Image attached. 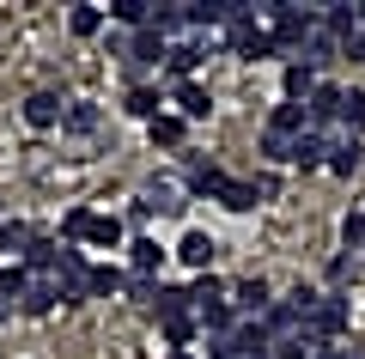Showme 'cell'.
Here are the masks:
<instances>
[{"label":"cell","instance_id":"60d3db41","mask_svg":"<svg viewBox=\"0 0 365 359\" xmlns=\"http://www.w3.org/2000/svg\"><path fill=\"white\" fill-rule=\"evenodd\" d=\"M359 25H365V0H359Z\"/></svg>","mask_w":365,"mask_h":359},{"label":"cell","instance_id":"e0dca14e","mask_svg":"<svg viewBox=\"0 0 365 359\" xmlns=\"http://www.w3.org/2000/svg\"><path fill=\"white\" fill-rule=\"evenodd\" d=\"M232 298H237V310H250V317H262V310H268V286H262V280H244Z\"/></svg>","mask_w":365,"mask_h":359},{"label":"cell","instance_id":"b9f144b4","mask_svg":"<svg viewBox=\"0 0 365 359\" xmlns=\"http://www.w3.org/2000/svg\"><path fill=\"white\" fill-rule=\"evenodd\" d=\"M170 359H195V353H170Z\"/></svg>","mask_w":365,"mask_h":359},{"label":"cell","instance_id":"d6986e66","mask_svg":"<svg viewBox=\"0 0 365 359\" xmlns=\"http://www.w3.org/2000/svg\"><path fill=\"white\" fill-rule=\"evenodd\" d=\"M110 13H116L122 25H134V31H146V25H153V6H146V0H116Z\"/></svg>","mask_w":365,"mask_h":359},{"label":"cell","instance_id":"277c9868","mask_svg":"<svg viewBox=\"0 0 365 359\" xmlns=\"http://www.w3.org/2000/svg\"><path fill=\"white\" fill-rule=\"evenodd\" d=\"M292 165H299V171H317V165H329V141H323V134H299V141H292Z\"/></svg>","mask_w":365,"mask_h":359},{"label":"cell","instance_id":"836d02e7","mask_svg":"<svg viewBox=\"0 0 365 359\" xmlns=\"http://www.w3.org/2000/svg\"><path fill=\"white\" fill-rule=\"evenodd\" d=\"M195 323H201V317H177V323H165V341H170V347H182L189 335H195Z\"/></svg>","mask_w":365,"mask_h":359},{"label":"cell","instance_id":"7c38bea8","mask_svg":"<svg viewBox=\"0 0 365 359\" xmlns=\"http://www.w3.org/2000/svg\"><path fill=\"white\" fill-rule=\"evenodd\" d=\"M341 98H347V91L317 86V91H311V122H335V116H341Z\"/></svg>","mask_w":365,"mask_h":359},{"label":"cell","instance_id":"5b68a950","mask_svg":"<svg viewBox=\"0 0 365 359\" xmlns=\"http://www.w3.org/2000/svg\"><path fill=\"white\" fill-rule=\"evenodd\" d=\"M55 298H67V293H61L55 280H31L19 305H25V317H49V310H55Z\"/></svg>","mask_w":365,"mask_h":359},{"label":"cell","instance_id":"2e32d148","mask_svg":"<svg viewBox=\"0 0 365 359\" xmlns=\"http://www.w3.org/2000/svg\"><path fill=\"white\" fill-rule=\"evenodd\" d=\"M146 128H153V146H182V128H189V122H182V116H158Z\"/></svg>","mask_w":365,"mask_h":359},{"label":"cell","instance_id":"1f68e13d","mask_svg":"<svg viewBox=\"0 0 365 359\" xmlns=\"http://www.w3.org/2000/svg\"><path fill=\"white\" fill-rule=\"evenodd\" d=\"M341 122H347V128H365V91H347V98H341Z\"/></svg>","mask_w":365,"mask_h":359},{"label":"cell","instance_id":"e575fe53","mask_svg":"<svg viewBox=\"0 0 365 359\" xmlns=\"http://www.w3.org/2000/svg\"><path fill=\"white\" fill-rule=\"evenodd\" d=\"M116 286H122L116 268H91V293H116Z\"/></svg>","mask_w":365,"mask_h":359},{"label":"cell","instance_id":"8fae6325","mask_svg":"<svg viewBox=\"0 0 365 359\" xmlns=\"http://www.w3.org/2000/svg\"><path fill=\"white\" fill-rule=\"evenodd\" d=\"M189 189H195V195H220V201H225V189H232V177H225L220 165H195V177H189Z\"/></svg>","mask_w":365,"mask_h":359},{"label":"cell","instance_id":"8992f818","mask_svg":"<svg viewBox=\"0 0 365 359\" xmlns=\"http://www.w3.org/2000/svg\"><path fill=\"white\" fill-rule=\"evenodd\" d=\"M207 110H213L207 86H195V79H189V86H177V116H182V122H201Z\"/></svg>","mask_w":365,"mask_h":359},{"label":"cell","instance_id":"ba28073f","mask_svg":"<svg viewBox=\"0 0 365 359\" xmlns=\"http://www.w3.org/2000/svg\"><path fill=\"white\" fill-rule=\"evenodd\" d=\"M31 244H37V238H31V226H19V219H0V256H6V262H19Z\"/></svg>","mask_w":365,"mask_h":359},{"label":"cell","instance_id":"484cf974","mask_svg":"<svg viewBox=\"0 0 365 359\" xmlns=\"http://www.w3.org/2000/svg\"><path fill=\"white\" fill-rule=\"evenodd\" d=\"M128 116H140V122H158V116H165V110H158V91H128Z\"/></svg>","mask_w":365,"mask_h":359},{"label":"cell","instance_id":"4316f807","mask_svg":"<svg viewBox=\"0 0 365 359\" xmlns=\"http://www.w3.org/2000/svg\"><path fill=\"white\" fill-rule=\"evenodd\" d=\"M153 207H158V213H177V189H170V183H153V189H146V213H153Z\"/></svg>","mask_w":365,"mask_h":359},{"label":"cell","instance_id":"4dcf8cb0","mask_svg":"<svg viewBox=\"0 0 365 359\" xmlns=\"http://www.w3.org/2000/svg\"><path fill=\"white\" fill-rule=\"evenodd\" d=\"M262 153H268L274 165H292V141H287V134H274V128L262 134Z\"/></svg>","mask_w":365,"mask_h":359},{"label":"cell","instance_id":"74e56055","mask_svg":"<svg viewBox=\"0 0 365 359\" xmlns=\"http://www.w3.org/2000/svg\"><path fill=\"white\" fill-rule=\"evenodd\" d=\"M317 359H347V353H341V347H329V341H323V347H317Z\"/></svg>","mask_w":365,"mask_h":359},{"label":"cell","instance_id":"30bf717a","mask_svg":"<svg viewBox=\"0 0 365 359\" xmlns=\"http://www.w3.org/2000/svg\"><path fill=\"white\" fill-rule=\"evenodd\" d=\"M323 31H329L335 43H347L353 31H365V25H359V6H329V13H323Z\"/></svg>","mask_w":365,"mask_h":359},{"label":"cell","instance_id":"83f0119b","mask_svg":"<svg viewBox=\"0 0 365 359\" xmlns=\"http://www.w3.org/2000/svg\"><path fill=\"white\" fill-rule=\"evenodd\" d=\"M25 262H31V268H61V250H55L49 238H37V244L25 250Z\"/></svg>","mask_w":365,"mask_h":359},{"label":"cell","instance_id":"d4e9b609","mask_svg":"<svg viewBox=\"0 0 365 359\" xmlns=\"http://www.w3.org/2000/svg\"><path fill=\"white\" fill-rule=\"evenodd\" d=\"M128 55H134V61H158V55H170V49H165V37H158V31L146 25L140 37H134V49H128Z\"/></svg>","mask_w":365,"mask_h":359},{"label":"cell","instance_id":"9a60e30c","mask_svg":"<svg viewBox=\"0 0 365 359\" xmlns=\"http://www.w3.org/2000/svg\"><path fill=\"white\" fill-rule=\"evenodd\" d=\"M61 128H67V134H91V128H98V103H67Z\"/></svg>","mask_w":365,"mask_h":359},{"label":"cell","instance_id":"ffe728a7","mask_svg":"<svg viewBox=\"0 0 365 359\" xmlns=\"http://www.w3.org/2000/svg\"><path fill=\"white\" fill-rule=\"evenodd\" d=\"M67 25H73V37H98V31H104V6H73Z\"/></svg>","mask_w":365,"mask_h":359},{"label":"cell","instance_id":"ac0fdd59","mask_svg":"<svg viewBox=\"0 0 365 359\" xmlns=\"http://www.w3.org/2000/svg\"><path fill=\"white\" fill-rule=\"evenodd\" d=\"M311 91H317V74H311L304 61H292V67H287V98L299 103V98H311Z\"/></svg>","mask_w":365,"mask_h":359},{"label":"cell","instance_id":"44dd1931","mask_svg":"<svg viewBox=\"0 0 365 359\" xmlns=\"http://www.w3.org/2000/svg\"><path fill=\"white\" fill-rule=\"evenodd\" d=\"M195 61H201V49H195V43H182V49H170V55H165V67H170V74L182 79V86H189V74H195Z\"/></svg>","mask_w":365,"mask_h":359},{"label":"cell","instance_id":"cb8c5ba5","mask_svg":"<svg viewBox=\"0 0 365 359\" xmlns=\"http://www.w3.org/2000/svg\"><path fill=\"white\" fill-rule=\"evenodd\" d=\"M329 171H335V177H353V171H359V141H341L335 153H329Z\"/></svg>","mask_w":365,"mask_h":359},{"label":"cell","instance_id":"d590c367","mask_svg":"<svg viewBox=\"0 0 365 359\" xmlns=\"http://www.w3.org/2000/svg\"><path fill=\"white\" fill-rule=\"evenodd\" d=\"M86 231H91V213H86V207H73V213H67V238H86Z\"/></svg>","mask_w":365,"mask_h":359},{"label":"cell","instance_id":"6da1fadb","mask_svg":"<svg viewBox=\"0 0 365 359\" xmlns=\"http://www.w3.org/2000/svg\"><path fill=\"white\" fill-rule=\"evenodd\" d=\"M347 329V298H317V310H311V335H341Z\"/></svg>","mask_w":365,"mask_h":359},{"label":"cell","instance_id":"603a6c76","mask_svg":"<svg viewBox=\"0 0 365 359\" xmlns=\"http://www.w3.org/2000/svg\"><path fill=\"white\" fill-rule=\"evenodd\" d=\"M335 49H341V43L329 37V31H317V37L304 43V67H323V61H335Z\"/></svg>","mask_w":365,"mask_h":359},{"label":"cell","instance_id":"8d00e7d4","mask_svg":"<svg viewBox=\"0 0 365 359\" xmlns=\"http://www.w3.org/2000/svg\"><path fill=\"white\" fill-rule=\"evenodd\" d=\"M341 55H347V61H365V31H353V37L341 43Z\"/></svg>","mask_w":365,"mask_h":359},{"label":"cell","instance_id":"f546056e","mask_svg":"<svg viewBox=\"0 0 365 359\" xmlns=\"http://www.w3.org/2000/svg\"><path fill=\"white\" fill-rule=\"evenodd\" d=\"M189 298H195L201 310H207V305H225V286L213 280V274H201V280H195V293H189Z\"/></svg>","mask_w":365,"mask_h":359},{"label":"cell","instance_id":"5bb4252c","mask_svg":"<svg viewBox=\"0 0 365 359\" xmlns=\"http://www.w3.org/2000/svg\"><path fill=\"white\" fill-rule=\"evenodd\" d=\"M86 238H91L98 250H116V244H122V219H116V213H110V219L91 213V231H86Z\"/></svg>","mask_w":365,"mask_h":359},{"label":"cell","instance_id":"52a82bcc","mask_svg":"<svg viewBox=\"0 0 365 359\" xmlns=\"http://www.w3.org/2000/svg\"><path fill=\"white\" fill-rule=\"evenodd\" d=\"M317 347H323V335H311V323H304L299 335L274 341V359H317Z\"/></svg>","mask_w":365,"mask_h":359},{"label":"cell","instance_id":"9c48e42d","mask_svg":"<svg viewBox=\"0 0 365 359\" xmlns=\"http://www.w3.org/2000/svg\"><path fill=\"white\" fill-rule=\"evenodd\" d=\"M177 256L189 262V268H201V274H207V268H213V238H207V231H189V238L177 244Z\"/></svg>","mask_w":365,"mask_h":359},{"label":"cell","instance_id":"f35d334b","mask_svg":"<svg viewBox=\"0 0 365 359\" xmlns=\"http://www.w3.org/2000/svg\"><path fill=\"white\" fill-rule=\"evenodd\" d=\"M6 317H13V305H6V293H0V323H6Z\"/></svg>","mask_w":365,"mask_h":359},{"label":"cell","instance_id":"7402d4cb","mask_svg":"<svg viewBox=\"0 0 365 359\" xmlns=\"http://www.w3.org/2000/svg\"><path fill=\"white\" fill-rule=\"evenodd\" d=\"M128 250H134V274H146V280H153V268H158V256H165V250H158L153 238H134Z\"/></svg>","mask_w":365,"mask_h":359},{"label":"cell","instance_id":"4fadbf2b","mask_svg":"<svg viewBox=\"0 0 365 359\" xmlns=\"http://www.w3.org/2000/svg\"><path fill=\"white\" fill-rule=\"evenodd\" d=\"M158 317L165 323H177V317H189V293H182V286H158Z\"/></svg>","mask_w":365,"mask_h":359},{"label":"cell","instance_id":"f1b7e54d","mask_svg":"<svg viewBox=\"0 0 365 359\" xmlns=\"http://www.w3.org/2000/svg\"><path fill=\"white\" fill-rule=\"evenodd\" d=\"M201 329H213L225 341V335H232V305H207V310H201Z\"/></svg>","mask_w":365,"mask_h":359},{"label":"cell","instance_id":"ab89813d","mask_svg":"<svg viewBox=\"0 0 365 359\" xmlns=\"http://www.w3.org/2000/svg\"><path fill=\"white\" fill-rule=\"evenodd\" d=\"M244 359H274V353H244Z\"/></svg>","mask_w":365,"mask_h":359},{"label":"cell","instance_id":"3957f363","mask_svg":"<svg viewBox=\"0 0 365 359\" xmlns=\"http://www.w3.org/2000/svg\"><path fill=\"white\" fill-rule=\"evenodd\" d=\"M274 134H287V141L311 134V103H280V110H274Z\"/></svg>","mask_w":365,"mask_h":359},{"label":"cell","instance_id":"7a4b0ae2","mask_svg":"<svg viewBox=\"0 0 365 359\" xmlns=\"http://www.w3.org/2000/svg\"><path fill=\"white\" fill-rule=\"evenodd\" d=\"M61 98H55V91H31V98H25V122H31V128H55V122H61Z\"/></svg>","mask_w":365,"mask_h":359},{"label":"cell","instance_id":"d6a6232c","mask_svg":"<svg viewBox=\"0 0 365 359\" xmlns=\"http://www.w3.org/2000/svg\"><path fill=\"white\" fill-rule=\"evenodd\" d=\"M341 238H347V250H365V213H347V219H341Z\"/></svg>","mask_w":365,"mask_h":359}]
</instances>
